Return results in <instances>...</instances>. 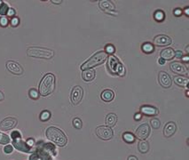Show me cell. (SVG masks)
<instances>
[{"instance_id": "cell-1", "label": "cell", "mask_w": 189, "mask_h": 160, "mask_svg": "<svg viewBox=\"0 0 189 160\" xmlns=\"http://www.w3.org/2000/svg\"><path fill=\"white\" fill-rule=\"evenodd\" d=\"M46 137L49 141H53L57 146L64 147L68 142V139L65 133L59 128L51 126L46 130Z\"/></svg>"}, {"instance_id": "cell-2", "label": "cell", "mask_w": 189, "mask_h": 160, "mask_svg": "<svg viewBox=\"0 0 189 160\" xmlns=\"http://www.w3.org/2000/svg\"><path fill=\"white\" fill-rule=\"evenodd\" d=\"M54 88H55V77L51 73H48L41 80V82L39 84L38 93L42 96H47L54 91Z\"/></svg>"}, {"instance_id": "cell-3", "label": "cell", "mask_w": 189, "mask_h": 160, "mask_svg": "<svg viewBox=\"0 0 189 160\" xmlns=\"http://www.w3.org/2000/svg\"><path fill=\"white\" fill-rule=\"evenodd\" d=\"M108 55L106 52H98L93 55L91 58L88 61H86L84 64L81 65L82 70H85V69H91L93 68H95L96 66L100 65V64L104 63V61L108 59Z\"/></svg>"}, {"instance_id": "cell-4", "label": "cell", "mask_w": 189, "mask_h": 160, "mask_svg": "<svg viewBox=\"0 0 189 160\" xmlns=\"http://www.w3.org/2000/svg\"><path fill=\"white\" fill-rule=\"evenodd\" d=\"M27 54L29 57H35L40 59H52L54 56V52L50 49L41 47H29Z\"/></svg>"}, {"instance_id": "cell-5", "label": "cell", "mask_w": 189, "mask_h": 160, "mask_svg": "<svg viewBox=\"0 0 189 160\" xmlns=\"http://www.w3.org/2000/svg\"><path fill=\"white\" fill-rule=\"evenodd\" d=\"M108 65L109 70L114 74H118L120 76H124V69L122 67V63L113 55H110L108 57Z\"/></svg>"}, {"instance_id": "cell-6", "label": "cell", "mask_w": 189, "mask_h": 160, "mask_svg": "<svg viewBox=\"0 0 189 160\" xmlns=\"http://www.w3.org/2000/svg\"><path fill=\"white\" fill-rule=\"evenodd\" d=\"M96 134L100 139L103 141H108L113 137V131L108 126L101 125L96 128Z\"/></svg>"}, {"instance_id": "cell-7", "label": "cell", "mask_w": 189, "mask_h": 160, "mask_svg": "<svg viewBox=\"0 0 189 160\" xmlns=\"http://www.w3.org/2000/svg\"><path fill=\"white\" fill-rule=\"evenodd\" d=\"M83 94H84V91L83 88L79 85L75 86L72 89L71 92V101L74 105H77V104L82 101L83 99Z\"/></svg>"}, {"instance_id": "cell-8", "label": "cell", "mask_w": 189, "mask_h": 160, "mask_svg": "<svg viewBox=\"0 0 189 160\" xmlns=\"http://www.w3.org/2000/svg\"><path fill=\"white\" fill-rule=\"evenodd\" d=\"M150 133V127L147 124H142L139 126L138 129L136 130V137L138 140H145L148 137V135Z\"/></svg>"}, {"instance_id": "cell-9", "label": "cell", "mask_w": 189, "mask_h": 160, "mask_svg": "<svg viewBox=\"0 0 189 160\" xmlns=\"http://www.w3.org/2000/svg\"><path fill=\"white\" fill-rule=\"evenodd\" d=\"M17 119L13 118V117H7L4 120H2L0 122V129L3 131H7V130H11L13 128H14L17 125Z\"/></svg>"}, {"instance_id": "cell-10", "label": "cell", "mask_w": 189, "mask_h": 160, "mask_svg": "<svg viewBox=\"0 0 189 160\" xmlns=\"http://www.w3.org/2000/svg\"><path fill=\"white\" fill-rule=\"evenodd\" d=\"M6 68L11 73L14 75H21L23 73V69L19 63L13 61H8L6 62Z\"/></svg>"}, {"instance_id": "cell-11", "label": "cell", "mask_w": 189, "mask_h": 160, "mask_svg": "<svg viewBox=\"0 0 189 160\" xmlns=\"http://www.w3.org/2000/svg\"><path fill=\"white\" fill-rule=\"evenodd\" d=\"M170 68L171 71L175 74H178V75H186L187 74V69L180 62H178V61L171 62L170 65Z\"/></svg>"}, {"instance_id": "cell-12", "label": "cell", "mask_w": 189, "mask_h": 160, "mask_svg": "<svg viewBox=\"0 0 189 160\" xmlns=\"http://www.w3.org/2000/svg\"><path fill=\"white\" fill-rule=\"evenodd\" d=\"M171 44V38L166 35H158L154 38L155 46H167Z\"/></svg>"}, {"instance_id": "cell-13", "label": "cell", "mask_w": 189, "mask_h": 160, "mask_svg": "<svg viewBox=\"0 0 189 160\" xmlns=\"http://www.w3.org/2000/svg\"><path fill=\"white\" fill-rule=\"evenodd\" d=\"M159 83L164 88H169L171 85V78L164 71L159 72Z\"/></svg>"}, {"instance_id": "cell-14", "label": "cell", "mask_w": 189, "mask_h": 160, "mask_svg": "<svg viewBox=\"0 0 189 160\" xmlns=\"http://www.w3.org/2000/svg\"><path fill=\"white\" fill-rule=\"evenodd\" d=\"M177 126L174 122H168L163 128V134L165 137H171L176 133Z\"/></svg>"}, {"instance_id": "cell-15", "label": "cell", "mask_w": 189, "mask_h": 160, "mask_svg": "<svg viewBox=\"0 0 189 160\" xmlns=\"http://www.w3.org/2000/svg\"><path fill=\"white\" fill-rule=\"evenodd\" d=\"M140 111L146 116H149V117H154L158 115L159 111L158 109L154 108L153 106H149V105H143L140 108Z\"/></svg>"}, {"instance_id": "cell-16", "label": "cell", "mask_w": 189, "mask_h": 160, "mask_svg": "<svg viewBox=\"0 0 189 160\" xmlns=\"http://www.w3.org/2000/svg\"><path fill=\"white\" fill-rule=\"evenodd\" d=\"M98 5H100L101 10H103L106 13H111L113 11L116 10V6H114V5L110 1H108V0H102V1H100Z\"/></svg>"}, {"instance_id": "cell-17", "label": "cell", "mask_w": 189, "mask_h": 160, "mask_svg": "<svg viewBox=\"0 0 189 160\" xmlns=\"http://www.w3.org/2000/svg\"><path fill=\"white\" fill-rule=\"evenodd\" d=\"M13 146L16 149H17L18 150L24 151V152H29L30 150V147L28 146V144L26 142L22 141L21 138L16 139V140H13Z\"/></svg>"}, {"instance_id": "cell-18", "label": "cell", "mask_w": 189, "mask_h": 160, "mask_svg": "<svg viewBox=\"0 0 189 160\" xmlns=\"http://www.w3.org/2000/svg\"><path fill=\"white\" fill-rule=\"evenodd\" d=\"M161 58L163 59L164 61H170L172 60L174 57H175V51L172 49V48H165V49H163L161 53Z\"/></svg>"}, {"instance_id": "cell-19", "label": "cell", "mask_w": 189, "mask_h": 160, "mask_svg": "<svg viewBox=\"0 0 189 160\" xmlns=\"http://www.w3.org/2000/svg\"><path fill=\"white\" fill-rule=\"evenodd\" d=\"M82 77L86 82H90L95 78V70L91 69H85L82 72Z\"/></svg>"}, {"instance_id": "cell-20", "label": "cell", "mask_w": 189, "mask_h": 160, "mask_svg": "<svg viewBox=\"0 0 189 160\" xmlns=\"http://www.w3.org/2000/svg\"><path fill=\"white\" fill-rule=\"evenodd\" d=\"M100 97H101L102 101H104L106 102H109V101H113V99L114 98V93L112 90L106 89V90H104L101 93Z\"/></svg>"}, {"instance_id": "cell-21", "label": "cell", "mask_w": 189, "mask_h": 160, "mask_svg": "<svg viewBox=\"0 0 189 160\" xmlns=\"http://www.w3.org/2000/svg\"><path fill=\"white\" fill-rule=\"evenodd\" d=\"M116 122H117V116L114 113H110L106 116V126L108 127H113L116 125Z\"/></svg>"}, {"instance_id": "cell-22", "label": "cell", "mask_w": 189, "mask_h": 160, "mask_svg": "<svg viewBox=\"0 0 189 160\" xmlns=\"http://www.w3.org/2000/svg\"><path fill=\"white\" fill-rule=\"evenodd\" d=\"M173 80H174L175 84L179 86L187 87V85L189 84V79L186 77H183V76H175Z\"/></svg>"}, {"instance_id": "cell-23", "label": "cell", "mask_w": 189, "mask_h": 160, "mask_svg": "<svg viewBox=\"0 0 189 160\" xmlns=\"http://www.w3.org/2000/svg\"><path fill=\"white\" fill-rule=\"evenodd\" d=\"M138 149L140 153L145 154V153H146V152H148V150H149V143L146 141H142L140 142H138Z\"/></svg>"}, {"instance_id": "cell-24", "label": "cell", "mask_w": 189, "mask_h": 160, "mask_svg": "<svg viewBox=\"0 0 189 160\" xmlns=\"http://www.w3.org/2000/svg\"><path fill=\"white\" fill-rule=\"evenodd\" d=\"M122 139L127 143H133L135 141V136L133 133L127 132L122 134Z\"/></svg>"}, {"instance_id": "cell-25", "label": "cell", "mask_w": 189, "mask_h": 160, "mask_svg": "<svg viewBox=\"0 0 189 160\" xmlns=\"http://www.w3.org/2000/svg\"><path fill=\"white\" fill-rule=\"evenodd\" d=\"M154 45H152L151 43H144L141 46V49L144 53H151L152 52H154Z\"/></svg>"}, {"instance_id": "cell-26", "label": "cell", "mask_w": 189, "mask_h": 160, "mask_svg": "<svg viewBox=\"0 0 189 160\" xmlns=\"http://www.w3.org/2000/svg\"><path fill=\"white\" fill-rule=\"evenodd\" d=\"M154 19L157 21H162L164 18H165V14H164V13L162 10H157L154 13Z\"/></svg>"}, {"instance_id": "cell-27", "label": "cell", "mask_w": 189, "mask_h": 160, "mask_svg": "<svg viewBox=\"0 0 189 160\" xmlns=\"http://www.w3.org/2000/svg\"><path fill=\"white\" fill-rule=\"evenodd\" d=\"M51 117V113L48 110H44L42 113L40 114V120L41 121H47L48 119Z\"/></svg>"}, {"instance_id": "cell-28", "label": "cell", "mask_w": 189, "mask_h": 160, "mask_svg": "<svg viewBox=\"0 0 189 160\" xmlns=\"http://www.w3.org/2000/svg\"><path fill=\"white\" fill-rule=\"evenodd\" d=\"M10 139L8 137V135L3 133H0V144H7L9 143Z\"/></svg>"}, {"instance_id": "cell-29", "label": "cell", "mask_w": 189, "mask_h": 160, "mask_svg": "<svg viewBox=\"0 0 189 160\" xmlns=\"http://www.w3.org/2000/svg\"><path fill=\"white\" fill-rule=\"evenodd\" d=\"M73 126L77 129H81L83 126V122L80 118H74L73 119Z\"/></svg>"}, {"instance_id": "cell-30", "label": "cell", "mask_w": 189, "mask_h": 160, "mask_svg": "<svg viewBox=\"0 0 189 160\" xmlns=\"http://www.w3.org/2000/svg\"><path fill=\"white\" fill-rule=\"evenodd\" d=\"M150 124H151V126L154 128V129H158V128L160 127V125H161V122H160V120L158 118L151 119Z\"/></svg>"}, {"instance_id": "cell-31", "label": "cell", "mask_w": 189, "mask_h": 160, "mask_svg": "<svg viewBox=\"0 0 189 160\" xmlns=\"http://www.w3.org/2000/svg\"><path fill=\"white\" fill-rule=\"evenodd\" d=\"M29 96H30V98H31V99H34V100L38 99V97H39V93H38V91H37L36 89H34V88H32V89L29 90Z\"/></svg>"}, {"instance_id": "cell-32", "label": "cell", "mask_w": 189, "mask_h": 160, "mask_svg": "<svg viewBox=\"0 0 189 160\" xmlns=\"http://www.w3.org/2000/svg\"><path fill=\"white\" fill-rule=\"evenodd\" d=\"M9 10V7L5 3H2V5H0V14L1 15H5L7 14V12Z\"/></svg>"}, {"instance_id": "cell-33", "label": "cell", "mask_w": 189, "mask_h": 160, "mask_svg": "<svg viewBox=\"0 0 189 160\" xmlns=\"http://www.w3.org/2000/svg\"><path fill=\"white\" fill-rule=\"evenodd\" d=\"M114 51H116V49H114V45H108L106 46V53H109V54H113L114 53Z\"/></svg>"}, {"instance_id": "cell-34", "label": "cell", "mask_w": 189, "mask_h": 160, "mask_svg": "<svg viewBox=\"0 0 189 160\" xmlns=\"http://www.w3.org/2000/svg\"><path fill=\"white\" fill-rule=\"evenodd\" d=\"M13 150V148L12 145H6V146H5V148H4V151H5V153H6V154L12 153Z\"/></svg>"}, {"instance_id": "cell-35", "label": "cell", "mask_w": 189, "mask_h": 160, "mask_svg": "<svg viewBox=\"0 0 189 160\" xmlns=\"http://www.w3.org/2000/svg\"><path fill=\"white\" fill-rule=\"evenodd\" d=\"M8 24V20L6 17H1L0 18V25H1L2 27H5L7 26Z\"/></svg>"}, {"instance_id": "cell-36", "label": "cell", "mask_w": 189, "mask_h": 160, "mask_svg": "<svg viewBox=\"0 0 189 160\" xmlns=\"http://www.w3.org/2000/svg\"><path fill=\"white\" fill-rule=\"evenodd\" d=\"M12 138H13V140H16V139L21 138V136L19 131H14V132H13V133H12Z\"/></svg>"}, {"instance_id": "cell-37", "label": "cell", "mask_w": 189, "mask_h": 160, "mask_svg": "<svg viewBox=\"0 0 189 160\" xmlns=\"http://www.w3.org/2000/svg\"><path fill=\"white\" fill-rule=\"evenodd\" d=\"M19 19L18 18H16V17H13V18H12V20H11V24H12V26H13V27H16L19 24Z\"/></svg>"}, {"instance_id": "cell-38", "label": "cell", "mask_w": 189, "mask_h": 160, "mask_svg": "<svg viewBox=\"0 0 189 160\" xmlns=\"http://www.w3.org/2000/svg\"><path fill=\"white\" fill-rule=\"evenodd\" d=\"M29 160H39V156L37 153H33L29 157Z\"/></svg>"}, {"instance_id": "cell-39", "label": "cell", "mask_w": 189, "mask_h": 160, "mask_svg": "<svg viewBox=\"0 0 189 160\" xmlns=\"http://www.w3.org/2000/svg\"><path fill=\"white\" fill-rule=\"evenodd\" d=\"M26 143L28 144V146H29V147H30V148H31V147H33V146L35 145V141L33 140V139H31V138H30V139H29V140L27 141V142H26Z\"/></svg>"}, {"instance_id": "cell-40", "label": "cell", "mask_w": 189, "mask_h": 160, "mask_svg": "<svg viewBox=\"0 0 189 160\" xmlns=\"http://www.w3.org/2000/svg\"><path fill=\"white\" fill-rule=\"evenodd\" d=\"M14 14H15L14 9H13V8H9V10H8V12H7V15L9 16V17H13Z\"/></svg>"}, {"instance_id": "cell-41", "label": "cell", "mask_w": 189, "mask_h": 160, "mask_svg": "<svg viewBox=\"0 0 189 160\" xmlns=\"http://www.w3.org/2000/svg\"><path fill=\"white\" fill-rule=\"evenodd\" d=\"M183 56H184V54H183V53H182L181 51H177V52H175V57H178V58L181 59Z\"/></svg>"}, {"instance_id": "cell-42", "label": "cell", "mask_w": 189, "mask_h": 160, "mask_svg": "<svg viewBox=\"0 0 189 160\" xmlns=\"http://www.w3.org/2000/svg\"><path fill=\"white\" fill-rule=\"evenodd\" d=\"M181 13H182V10L179 9V8H177V9L174 10V14L177 15V16H179Z\"/></svg>"}, {"instance_id": "cell-43", "label": "cell", "mask_w": 189, "mask_h": 160, "mask_svg": "<svg viewBox=\"0 0 189 160\" xmlns=\"http://www.w3.org/2000/svg\"><path fill=\"white\" fill-rule=\"evenodd\" d=\"M141 117H142V115H141L140 113H137V114H135V116H134L135 120H140Z\"/></svg>"}, {"instance_id": "cell-44", "label": "cell", "mask_w": 189, "mask_h": 160, "mask_svg": "<svg viewBox=\"0 0 189 160\" xmlns=\"http://www.w3.org/2000/svg\"><path fill=\"white\" fill-rule=\"evenodd\" d=\"M181 59H182V61H185V62H187V61H188V60H189V58H188V55L186 54V55L183 56V57H182Z\"/></svg>"}, {"instance_id": "cell-45", "label": "cell", "mask_w": 189, "mask_h": 160, "mask_svg": "<svg viewBox=\"0 0 189 160\" xmlns=\"http://www.w3.org/2000/svg\"><path fill=\"white\" fill-rule=\"evenodd\" d=\"M127 160H138V157H135V156H130Z\"/></svg>"}, {"instance_id": "cell-46", "label": "cell", "mask_w": 189, "mask_h": 160, "mask_svg": "<svg viewBox=\"0 0 189 160\" xmlns=\"http://www.w3.org/2000/svg\"><path fill=\"white\" fill-rule=\"evenodd\" d=\"M158 63L159 64H161V65H163L164 63H165V61H164L163 59H162L161 57L159 58V60H158Z\"/></svg>"}, {"instance_id": "cell-47", "label": "cell", "mask_w": 189, "mask_h": 160, "mask_svg": "<svg viewBox=\"0 0 189 160\" xmlns=\"http://www.w3.org/2000/svg\"><path fill=\"white\" fill-rule=\"evenodd\" d=\"M184 13H186V16H188V15H189V7H188V6L185 8V10H184Z\"/></svg>"}, {"instance_id": "cell-48", "label": "cell", "mask_w": 189, "mask_h": 160, "mask_svg": "<svg viewBox=\"0 0 189 160\" xmlns=\"http://www.w3.org/2000/svg\"><path fill=\"white\" fill-rule=\"evenodd\" d=\"M52 3H53V4H61L62 1L61 0H52Z\"/></svg>"}, {"instance_id": "cell-49", "label": "cell", "mask_w": 189, "mask_h": 160, "mask_svg": "<svg viewBox=\"0 0 189 160\" xmlns=\"http://www.w3.org/2000/svg\"><path fill=\"white\" fill-rule=\"evenodd\" d=\"M4 99H5V95H4V93L1 91H0V101H3Z\"/></svg>"}, {"instance_id": "cell-50", "label": "cell", "mask_w": 189, "mask_h": 160, "mask_svg": "<svg viewBox=\"0 0 189 160\" xmlns=\"http://www.w3.org/2000/svg\"><path fill=\"white\" fill-rule=\"evenodd\" d=\"M186 97H188V90H186Z\"/></svg>"}, {"instance_id": "cell-51", "label": "cell", "mask_w": 189, "mask_h": 160, "mask_svg": "<svg viewBox=\"0 0 189 160\" xmlns=\"http://www.w3.org/2000/svg\"><path fill=\"white\" fill-rule=\"evenodd\" d=\"M2 3H3L2 1H0V5H2Z\"/></svg>"}]
</instances>
